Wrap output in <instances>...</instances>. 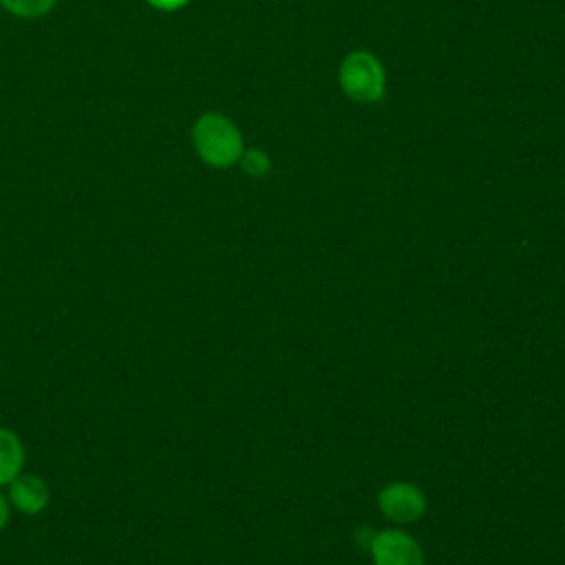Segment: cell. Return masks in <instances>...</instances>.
Segmentation results:
<instances>
[{"mask_svg":"<svg viewBox=\"0 0 565 565\" xmlns=\"http://www.w3.org/2000/svg\"><path fill=\"white\" fill-rule=\"evenodd\" d=\"M375 565H424V554L417 541L402 530H382L369 547Z\"/></svg>","mask_w":565,"mask_h":565,"instance_id":"obj_3","label":"cell"},{"mask_svg":"<svg viewBox=\"0 0 565 565\" xmlns=\"http://www.w3.org/2000/svg\"><path fill=\"white\" fill-rule=\"evenodd\" d=\"M9 521V503L4 499V494L0 492V530L4 527V523Z\"/></svg>","mask_w":565,"mask_h":565,"instance_id":"obj_10","label":"cell"},{"mask_svg":"<svg viewBox=\"0 0 565 565\" xmlns=\"http://www.w3.org/2000/svg\"><path fill=\"white\" fill-rule=\"evenodd\" d=\"M340 88L360 104H373L384 95V68L369 51L349 53L338 71Z\"/></svg>","mask_w":565,"mask_h":565,"instance_id":"obj_2","label":"cell"},{"mask_svg":"<svg viewBox=\"0 0 565 565\" xmlns=\"http://www.w3.org/2000/svg\"><path fill=\"white\" fill-rule=\"evenodd\" d=\"M9 486H11V490H9L11 503L18 510H22L26 514H35V512H42L46 508L49 488L40 477L18 475Z\"/></svg>","mask_w":565,"mask_h":565,"instance_id":"obj_5","label":"cell"},{"mask_svg":"<svg viewBox=\"0 0 565 565\" xmlns=\"http://www.w3.org/2000/svg\"><path fill=\"white\" fill-rule=\"evenodd\" d=\"M192 143L196 154L212 168L234 166L245 150L241 130L221 113H205L194 121Z\"/></svg>","mask_w":565,"mask_h":565,"instance_id":"obj_1","label":"cell"},{"mask_svg":"<svg viewBox=\"0 0 565 565\" xmlns=\"http://www.w3.org/2000/svg\"><path fill=\"white\" fill-rule=\"evenodd\" d=\"M238 161H241V168H243L249 177H265V174L269 172V168H271L269 157H267L263 150H258V148L243 150V154H241Z\"/></svg>","mask_w":565,"mask_h":565,"instance_id":"obj_8","label":"cell"},{"mask_svg":"<svg viewBox=\"0 0 565 565\" xmlns=\"http://www.w3.org/2000/svg\"><path fill=\"white\" fill-rule=\"evenodd\" d=\"M0 2L4 4V9H9L20 18H40L49 13L57 0H0Z\"/></svg>","mask_w":565,"mask_h":565,"instance_id":"obj_7","label":"cell"},{"mask_svg":"<svg viewBox=\"0 0 565 565\" xmlns=\"http://www.w3.org/2000/svg\"><path fill=\"white\" fill-rule=\"evenodd\" d=\"M148 4H152L154 9H161V11H177L181 7H185L190 0H146Z\"/></svg>","mask_w":565,"mask_h":565,"instance_id":"obj_9","label":"cell"},{"mask_svg":"<svg viewBox=\"0 0 565 565\" xmlns=\"http://www.w3.org/2000/svg\"><path fill=\"white\" fill-rule=\"evenodd\" d=\"M22 459L24 452L20 439L11 430L0 428V486L11 483L20 475Z\"/></svg>","mask_w":565,"mask_h":565,"instance_id":"obj_6","label":"cell"},{"mask_svg":"<svg viewBox=\"0 0 565 565\" xmlns=\"http://www.w3.org/2000/svg\"><path fill=\"white\" fill-rule=\"evenodd\" d=\"M377 505L391 521L413 523L424 514L426 499L417 486L406 481H395L380 490Z\"/></svg>","mask_w":565,"mask_h":565,"instance_id":"obj_4","label":"cell"}]
</instances>
